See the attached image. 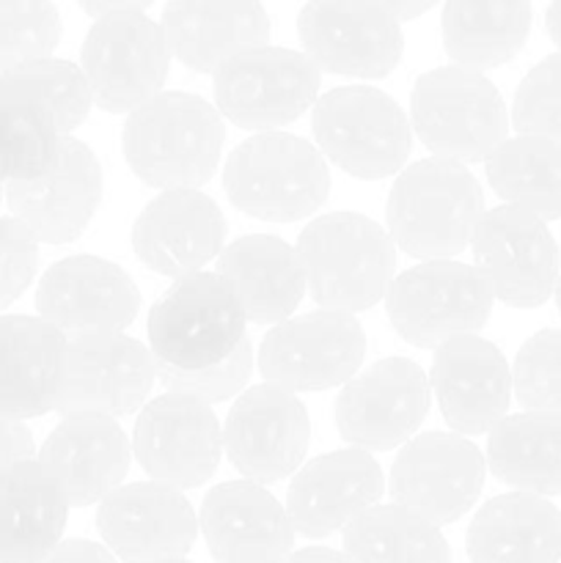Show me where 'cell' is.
Segmentation results:
<instances>
[{"label":"cell","instance_id":"19","mask_svg":"<svg viewBox=\"0 0 561 563\" xmlns=\"http://www.w3.org/2000/svg\"><path fill=\"white\" fill-rule=\"evenodd\" d=\"M36 311L66 339L124 333L141 311V289L121 264L77 253L42 275Z\"/></svg>","mask_w":561,"mask_h":563},{"label":"cell","instance_id":"34","mask_svg":"<svg viewBox=\"0 0 561 563\" xmlns=\"http://www.w3.org/2000/svg\"><path fill=\"white\" fill-rule=\"evenodd\" d=\"M484 174L501 201L537 214L561 218V143L548 137H506L487 159Z\"/></svg>","mask_w":561,"mask_h":563},{"label":"cell","instance_id":"13","mask_svg":"<svg viewBox=\"0 0 561 563\" xmlns=\"http://www.w3.org/2000/svg\"><path fill=\"white\" fill-rule=\"evenodd\" d=\"M487 460L457 432H424L407 440L391 465L396 506L443 528L462 520L484 489Z\"/></svg>","mask_w":561,"mask_h":563},{"label":"cell","instance_id":"42","mask_svg":"<svg viewBox=\"0 0 561 563\" xmlns=\"http://www.w3.org/2000/svg\"><path fill=\"white\" fill-rule=\"evenodd\" d=\"M38 273V240L16 218H0V311L20 300Z\"/></svg>","mask_w":561,"mask_h":563},{"label":"cell","instance_id":"15","mask_svg":"<svg viewBox=\"0 0 561 563\" xmlns=\"http://www.w3.org/2000/svg\"><path fill=\"white\" fill-rule=\"evenodd\" d=\"M473 267L484 275L495 300L509 308H539L559 284V245L548 223L520 207L487 209L471 236Z\"/></svg>","mask_w":561,"mask_h":563},{"label":"cell","instance_id":"30","mask_svg":"<svg viewBox=\"0 0 561 563\" xmlns=\"http://www.w3.org/2000/svg\"><path fill=\"white\" fill-rule=\"evenodd\" d=\"M465 553L471 563H559L561 511L539 495H495L473 515Z\"/></svg>","mask_w":561,"mask_h":563},{"label":"cell","instance_id":"40","mask_svg":"<svg viewBox=\"0 0 561 563\" xmlns=\"http://www.w3.org/2000/svg\"><path fill=\"white\" fill-rule=\"evenodd\" d=\"M509 121L520 135L561 143V53L528 69L512 99Z\"/></svg>","mask_w":561,"mask_h":563},{"label":"cell","instance_id":"51","mask_svg":"<svg viewBox=\"0 0 561 563\" xmlns=\"http://www.w3.org/2000/svg\"><path fill=\"white\" fill-rule=\"evenodd\" d=\"M3 198H6V185L0 181V203H3Z\"/></svg>","mask_w":561,"mask_h":563},{"label":"cell","instance_id":"50","mask_svg":"<svg viewBox=\"0 0 561 563\" xmlns=\"http://www.w3.org/2000/svg\"><path fill=\"white\" fill-rule=\"evenodd\" d=\"M154 563H193V561H187V559H165V561H154Z\"/></svg>","mask_w":561,"mask_h":563},{"label":"cell","instance_id":"32","mask_svg":"<svg viewBox=\"0 0 561 563\" xmlns=\"http://www.w3.org/2000/svg\"><path fill=\"white\" fill-rule=\"evenodd\" d=\"M531 0H446L440 31L451 64L490 71L517 58L531 33Z\"/></svg>","mask_w":561,"mask_h":563},{"label":"cell","instance_id":"48","mask_svg":"<svg viewBox=\"0 0 561 563\" xmlns=\"http://www.w3.org/2000/svg\"><path fill=\"white\" fill-rule=\"evenodd\" d=\"M544 27H548L550 42L561 49V0H550L548 11H544Z\"/></svg>","mask_w":561,"mask_h":563},{"label":"cell","instance_id":"47","mask_svg":"<svg viewBox=\"0 0 561 563\" xmlns=\"http://www.w3.org/2000/svg\"><path fill=\"white\" fill-rule=\"evenodd\" d=\"M284 563H355L344 550L333 548H302L295 550Z\"/></svg>","mask_w":561,"mask_h":563},{"label":"cell","instance_id":"5","mask_svg":"<svg viewBox=\"0 0 561 563\" xmlns=\"http://www.w3.org/2000/svg\"><path fill=\"white\" fill-rule=\"evenodd\" d=\"M410 126L432 157L471 165L506 141L509 110L487 75L449 64L416 80Z\"/></svg>","mask_w":561,"mask_h":563},{"label":"cell","instance_id":"25","mask_svg":"<svg viewBox=\"0 0 561 563\" xmlns=\"http://www.w3.org/2000/svg\"><path fill=\"white\" fill-rule=\"evenodd\" d=\"M198 531L218 563H284L295 553L286 506L262 484L226 482L204 495Z\"/></svg>","mask_w":561,"mask_h":563},{"label":"cell","instance_id":"20","mask_svg":"<svg viewBox=\"0 0 561 563\" xmlns=\"http://www.w3.org/2000/svg\"><path fill=\"white\" fill-rule=\"evenodd\" d=\"M105 198V170L88 143L64 135L47 170L6 185L11 218L20 220L38 242H75L97 218Z\"/></svg>","mask_w":561,"mask_h":563},{"label":"cell","instance_id":"33","mask_svg":"<svg viewBox=\"0 0 561 563\" xmlns=\"http://www.w3.org/2000/svg\"><path fill=\"white\" fill-rule=\"evenodd\" d=\"M484 460L515 493L561 495V418L526 410L506 416L490 432Z\"/></svg>","mask_w":561,"mask_h":563},{"label":"cell","instance_id":"14","mask_svg":"<svg viewBox=\"0 0 561 563\" xmlns=\"http://www.w3.org/2000/svg\"><path fill=\"white\" fill-rule=\"evenodd\" d=\"M132 456L152 482L179 493L198 489L223 460V427L209 405L168 390L138 412Z\"/></svg>","mask_w":561,"mask_h":563},{"label":"cell","instance_id":"46","mask_svg":"<svg viewBox=\"0 0 561 563\" xmlns=\"http://www.w3.org/2000/svg\"><path fill=\"white\" fill-rule=\"evenodd\" d=\"M372 3L380 5L385 14H391L402 25V22L418 20L421 14H427L438 0H372Z\"/></svg>","mask_w":561,"mask_h":563},{"label":"cell","instance_id":"37","mask_svg":"<svg viewBox=\"0 0 561 563\" xmlns=\"http://www.w3.org/2000/svg\"><path fill=\"white\" fill-rule=\"evenodd\" d=\"M64 36L53 0H0V77L50 58Z\"/></svg>","mask_w":561,"mask_h":563},{"label":"cell","instance_id":"4","mask_svg":"<svg viewBox=\"0 0 561 563\" xmlns=\"http://www.w3.org/2000/svg\"><path fill=\"white\" fill-rule=\"evenodd\" d=\"M223 190L248 218L297 223L330 196V168L314 143L292 132H256L229 154Z\"/></svg>","mask_w":561,"mask_h":563},{"label":"cell","instance_id":"1","mask_svg":"<svg viewBox=\"0 0 561 563\" xmlns=\"http://www.w3.org/2000/svg\"><path fill=\"white\" fill-rule=\"evenodd\" d=\"M226 146L220 110L198 93L160 91L127 115L121 154L154 190H198L218 170Z\"/></svg>","mask_w":561,"mask_h":563},{"label":"cell","instance_id":"3","mask_svg":"<svg viewBox=\"0 0 561 563\" xmlns=\"http://www.w3.org/2000/svg\"><path fill=\"white\" fill-rule=\"evenodd\" d=\"M306 286L324 311L361 313L385 300L396 273L388 229L361 212H328L297 236Z\"/></svg>","mask_w":561,"mask_h":563},{"label":"cell","instance_id":"12","mask_svg":"<svg viewBox=\"0 0 561 563\" xmlns=\"http://www.w3.org/2000/svg\"><path fill=\"white\" fill-rule=\"evenodd\" d=\"M429 407V374L410 357L391 355L341 385L333 410L336 429L352 449L380 454L416 438Z\"/></svg>","mask_w":561,"mask_h":563},{"label":"cell","instance_id":"17","mask_svg":"<svg viewBox=\"0 0 561 563\" xmlns=\"http://www.w3.org/2000/svg\"><path fill=\"white\" fill-rule=\"evenodd\" d=\"M311 443V418L300 396L262 383L242 390L223 423V454L245 482L267 484L295 476Z\"/></svg>","mask_w":561,"mask_h":563},{"label":"cell","instance_id":"31","mask_svg":"<svg viewBox=\"0 0 561 563\" xmlns=\"http://www.w3.org/2000/svg\"><path fill=\"white\" fill-rule=\"evenodd\" d=\"M69 500L38 460L0 476V563H38L64 542Z\"/></svg>","mask_w":561,"mask_h":563},{"label":"cell","instance_id":"8","mask_svg":"<svg viewBox=\"0 0 561 563\" xmlns=\"http://www.w3.org/2000/svg\"><path fill=\"white\" fill-rule=\"evenodd\" d=\"M495 295L473 264L454 258L413 264L385 291V313L405 344L438 350L457 335L479 333L493 313Z\"/></svg>","mask_w":561,"mask_h":563},{"label":"cell","instance_id":"2","mask_svg":"<svg viewBox=\"0 0 561 563\" xmlns=\"http://www.w3.org/2000/svg\"><path fill=\"white\" fill-rule=\"evenodd\" d=\"M484 212V190L468 165L427 157L396 174L385 201V225L399 251L435 262L471 247Z\"/></svg>","mask_w":561,"mask_h":563},{"label":"cell","instance_id":"39","mask_svg":"<svg viewBox=\"0 0 561 563\" xmlns=\"http://www.w3.org/2000/svg\"><path fill=\"white\" fill-rule=\"evenodd\" d=\"M512 394L526 412L561 418V330H539L522 341L512 366Z\"/></svg>","mask_w":561,"mask_h":563},{"label":"cell","instance_id":"41","mask_svg":"<svg viewBox=\"0 0 561 563\" xmlns=\"http://www.w3.org/2000/svg\"><path fill=\"white\" fill-rule=\"evenodd\" d=\"M253 366H256V350H253V341L245 339L237 346L234 355H229L218 366L201 368V372H176V368L157 363V383L170 394L193 396L212 407L231 396H240L251 379Z\"/></svg>","mask_w":561,"mask_h":563},{"label":"cell","instance_id":"26","mask_svg":"<svg viewBox=\"0 0 561 563\" xmlns=\"http://www.w3.org/2000/svg\"><path fill=\"white\" fill-rule=\"evenodd\" d=\"M38 465L55 478L69 506H99L124 487L132 440L116 418L64 416L44 440Z\"/></svg>","mask_w":561,"mask_h":563},{"label":"cell","instance_id":"35","mask_svg":"<svg viewBox=\"0 0 561 563\" xmlns=\"http://www.w3.org/2000/svg\"><path fill=\"white\" fill-rule=\"evenodd\" d=\"M355 563H454L438 526L402 506H374L341 533Z\"/></svg>","mask_w":561,"mask_h":563},{"label":"cell","instance_id":"24","mask_svg":"<svg viewBox=\"0 0 561 563\" xmlns=\"http://www.w3.org/2000/svg\"><path fill=\"white\" fill-rule=\"evenodd\" d=\"M223 212L201 190H165L154 196L132 223V251L163 278L179 280L204 273L226 247Z\"/></svg>","mask_w":561,"mask_h":563},{"label":"cell","instance_id":"10","mask_svg":"<svg viewBox=\"0 0 561 563\" xmlns=\"http://www.w3.org/2000/svg\"><path fill=\"white\" fill-rule=\"evenodd\" d=\"M366 350V330L352 313L317 308L267 330L258 344V372L264 383L292 394H317L350 383Z\"/></svg>","mask_w":561,"mask_h":563},{"label":"cell","instance_id":"21","mask_svg":"<svg viewBox=\"0 0 561 563\" xmlns=\"http://www.w3.org/2000/svg\"><path fill=\"white\" fill-rule=\"evenodd\" d=\"M97 531L116 561L185 559L198 539V515L179 489L138 482L124 484L97 506Z\"/></svg>","mask_w":561,"mask_h":563},{"label":"cell","instance_id":"27","mask_svg":"<svg viewBox=\"0 0 561 563\" xmlns=\"http://www.w3.org/2000/svg\"><path fill=\"white\" fill-rule=\"evenodd\" d=\"M160 27L170 55L198 75H215L226 60L270 42L262 0H168Z\"/></svg>","mask_w":561,"mask_h":563},{"label":"cell","instance_id":"18","mask_svg":"<svg viewBox=\"0 0 561 563\" xmlns=\"http://www.w3.org/2000/svg\"><path fill=\"white\" fill-rule=\"evenodd\" d=\"M157 383L152 350L127 333L80 335L66 341L58 416L121 418L141 410Z\"/></svg>","mask_w":561,"mask_h":563},{"label":"cell","instance_id":"43","mask_svg":"<svg viewBox=\"0 0 561 563\" xmlns=\"http://www.w3.org/2000/svg\"><path fill=\"white\" fill-rule=\"evenodd\" d=\"M36 460V443L25 421L0 412V476L20 462Z\"/></svg>","mask_w":561,"mask_h":563},{"label":"cell","instance_id":"36","mask_svg":"<svg viewBox=\"0 0 561 563\" xmlns=\"http://www.w3.org/2000/svg\"><path fill=\"white\" fill-rule=\"evenodd\" d=\"M58 143L61 132L38 93L0 77V181H25L47 170Z\"/></svg>","mask_w":561,"mask_h":563},{"label":"cell","instance_id":"9","mask_svg":"<svg viewBox=\"0 0 561 563\" xmlns=\"http://www.w3.org/2000/svg\"><path fill=\"white\" fill-rule=\"evenodd\" d=\"M322 71L306 53L256 47L226 60L212 75L215 108L248 132H278L314 108Z\"/></svg>","mask_w":561,"mask_h":563},{"label":"cell","instance_id":"44","mask_svg":"<svg viewBox=\"0 0 561 563\" xmlns=\"http://www.w3.org/2000/svg\"><path fill=\"white\" fill-rule=\"evenodd\" d=\"M38 563H119L105 544L91 539H66Z\"/></svg>","mask_w":561,"mask_h":563},{"label":"cell","instance_id":"49","mask_svg":"<svg viewBox=\"0 0 561 563\" xmlns=\"http://www.w3.org/2000/svg\"><path fill=\"white\" fill-rule=\"evenodd\" d=\"M553 297H556V308H559V313H561V275H559V284H556Z\"/></svg>","mask_w":561,"mask_h":563},{"label":"cell","instance_id":"7","mask_svg":"<svg viewBox=\"0 0 561 563\" xmlns=\"http://www.w3.org/2000/svg\"><path fill=\"white\" fill-rule=\"evenodd\" d=\"M311 130L324 159L363 181L405 168L413 148L410 115L374 86H341L311 108Z\"/></svg>","mask_w":561,"mask_h":563},{"label":"cell","instance_id":"45","mask_svg":"<svg viewBox=\"0 0 561 563\" xmlns=\"http://www.w3.org/2000/svg\"><path fill=\"white\" fill-rule=\"evenodd\" d=\"M77 3L88 16L99 20V16L108 14H124V11H141L143 14V9H148L154 0H77Z\"/></svg>","mask_w":561,"mask_h":563},{"label":"cell","instance_id":"23","mask_svg":"<svg viewBox=\"0 0 561 563\" xmlns=\"http://www.w3.org/2000/svg\"><path fill=\"white\" fill-rule=\"evenodd\" d=\"M385 476L380 462L363 449H339L300 467L286 489V515L295 533L328 539L344 533L358 517L380 506Z\"/></svg>","mask_w":561,"mask_h":563},{"label":"cell","instance_id":"16","mask_svg":"<svg viewBox=\"0 0 561 563\" xmlns=\"http://www.w3.org/2000/svg\"><path fill=\"white\" fill-rule=\"evenodd\" d=\"M297 36L319 71L355 80H383L405 55L402 25L372 0H308Z\"/></svg>","mask_w":561,"mask_h":563},{"label":"cell","instance_id":"6","mask_svg":"<svg viewBox=\"0 0 561 563\" xmlns=\"http://www.w3.org/2000/svg\"><path fill=\"white\" fill-rule=\"evenodd\" d=\"M148 350L160 366L201 372L234 355L248 339V317L218 273L174 280L146 319Z\"/></svg>","mask_w":561,"mask_h":563},{"label":"cell","instance_id":"22","mask_svg":"<svg viewBox=\"0 0 561 563\" xmlns=\"http://www.w3.org/2000/svg\"><path fill=\"white\" fill-rule=\"evenodd\" d=\"M429 388L451 432L490 434L509 416L512 366L493 341L457 335L435 350Z\"/></svg>","mask_w":561,"mask_h":563},{"label":"cell","instance_id":"11","mask_svg":"<svg viewBox=\"0 0 561 563\" xmlns=\"http://www.w3.org/2000/svg\"><path fill=\"white\" fill-rule=\"evenodd\" d=\"M170 47L160 22L141 11L99 16L88 27L80 69L91 86L94 104L108 113L130 115L163 91Z\"/></svg>","mask_w":561,"mask_h":563},{"label":"cell","instance_id":"29","mask_svg":"<svg viewBox=\"0 0 561 563\" xmlns=\"http://www.w3.org/2000/svg\"><path fill=\"white\" fill-rule=\"evenodd\" d=\"M215 273L234 289L248 322L262 328L295 317L308 291L297 247L273 234H245L229 242Z\"/></svg>","mask_w":561,"mask_h":563},{"label":"cell","instance_id":"38","mask_svg":"<svg viewBox=\"0 0 561 563\" xmlns=\"http://www.w3.org/2000/svg\"><path fill=\"white\" fill-rule=\"evenodd\" d=\"M3 77L25 82L31 91L38 93V99L47 104L61 137L72 135L88 119V113H91V86H88L80 66L72 64V60L53 58L50 55V58L33 60V64L20 66V69L9 71Z\"/></svg>","mask_w":561,"mask_h":563},{"label":"cell","instance_id":"28","mask_svg":"<svg viewBox=\"0 0 561 563\" xmlns=\"http://www.w3.org/2000/svg\"><path fill=\"white\" fill-rule=\"evenodd\" d=\"M66 341L42 317L0 313V412L20 421L55 412Z\"/></svg>","mask_w":561,"mask_h":563}]
</instances>
